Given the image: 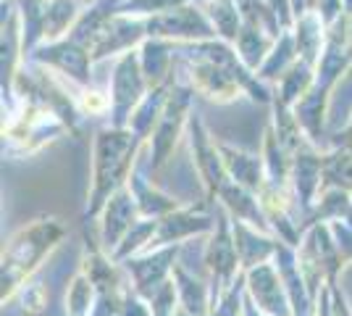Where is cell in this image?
Instances as JSON below:
<instances>
[{
  "label": "cell",
  "instance_id": "obj_1",
  "mask_svg": "<svg viewBox=\"0 0 352 316\" xmlns=\"http://www.w3.org/2000/svg\"><path fill=\"white\" fill-rule=\"evenodd\" d=\"M182 61L192 92L203 95L210 103H234L242 92L255 103H274V90L242 63L232 43L216 37L206 43L182 45Z\"/></svg>",
  "mask_w": 352,
  "mask_h": 316
},
{
  "label": "cell",
  "instance_id": "obj_2",
  "mask_svg": "<svg viewBox=\"0 0 352 316\" xmlns=\"http://www.w3.org/2000/svg\"><path fill=\"white\" fill-rule=\"evenodd\" d=\"M147 143L140 140L132 129L100 127L95 132L92 145V187H89L87 216H95L105 209V203L116 196L121 187L129 185L137 158Z\"/></svg>",
  "mask_w": 352,
  "mask_h": 316
},
{
  "label": "cell",
  "instance_id": "obj_3",
  "mask_svg": "<svg viewBox=\"0 0 352 316\" xmlns=\"http://www.w3.org/2000/svg\"><path fill=\"white\" fill-rule=\"evenodd\" d=\"M19 103L21 114H11L3 124V151L8 156H32L69 132V127L40 101L19 98Z\"/></svg>",
  "mask_w": 352,
  "mask_h": 316
},
{
  "label": "cell",
  "instance_id": "obj_4",
  "mask_svg": "<svg viewBox=\"0 0 352 316\" xmlns=\"http://www.w3.org/2000/svg\"><path fill=\"white\" fill-rule=\"evenodd\" d=\"M60 238L63 227L56 219H37L34 224L19 229L3 251V295H11Z\"/></svg>",
  "mask_w": 352,
  "mask_h": 316
},
{
  "label": "cell",
  "instance_id": "obj_5",
  "mask_svg": "<svg viewBox=\"0 0 352 316\" xmlns=\"http://www.w3.org/2000/svg\"><path fill=\"white\" fill-rule=\"evenodd\" d=\"M192 101H195V92L187 82H176L171 95H168V103L163 108L161 119L155 124L150 143H147V156H150V166L153 171H158L166 166V161L171 158L179 137L184 135L187 124L192 116Z\"/></svg>",
  "mask_w": 352,
  "mask_h": 316
},
{
  "label": "cell",
  "instance_id": "obj_6",
  "mask_svg": "<svg viewBox=\"0 0 352 316\" xmlns=\"http://www.w3.org/2000/svg\"><path fill=\"white\" fill-rule=\"evenodd\" d=\"M150 92L142 66H140V48L129 50L116 59L113 74H111V85H108V95H111V127L116 129H126L129 119L137 111V105L145 101Z\"/></svg>",
  "mask_w": 352,
  "mask_h": 316
},
{
  "label": "cell",
  "instance_id": "obj_7",
  "mask_svg": "<svg viewBox=\"0 0 352 316\" xmlns=\"http://www.w3.org/2000/svg\"><path fill=\"white\" fill-rule=\"evenodd\" d=\"M147 21V37L155 40H168L179 45H192V43H206L216 40L219 34L213 30L210 19L203 11V6L197 0H190L184 6H179L174 11H166L161 16L145 19Z\"/></svg>",
  "mask_w": 352,
  "mask_h": 316
},
{
  "label": "cell",
  "instance_id": "obj_8",
  "mask_svg": "<svg viewBox=\"0 0 352 316\" xmlns=\"http://www.w3.org/2000/svg\"><path fill=\"white\" fill-rule=\"evenodd\" d=\"M27 63H37V66H45L56 74L66 76L79 90L92 87V56H89L87 48L76 45L72 40L40 45L27 59Z\"/></svg>",
  "mask_w": 352,
  "mask_h": 316
},
{
  "label": "cell",
  "instance_id": "obj_9",
  "mask_svg": "<svg viewBox=\"0 0 352 316\" xmlns=\"http://www.w3.org/2000/svg\"><path fill=\"white\" fill-rule=\"evenodd\" d=\"M187 137H190L192 161H195V169H197L200 180L206 185L208 198H216L221 193V187L229 182V174H226V166H223V158H221L219 151V140L210 137L206 121L200 119V114H195V111H192L190 124H187Z\"/></svg>",
  "mask_w": 352,
  "mask_h": 316
},
{
  "label": "cell",
  "instance_id": "obj_10",
  "mask_svg": "<svg viewBox=\"0 0 352 316\" xmlns=\"http://www.w3.org/2000/svg\"><path fill=\"white\" fill-rule=\"evenodd\" d=\"M147 40V21L137 16L116 14L105 21V27L98 32V37L89 45L92 63L108 59V56H124L129 50H137Z\"/></svg>",
  "mask_w": 352,
  "mask_h": 316
},
{
  "label": "cell",
  "instance_id": "obj_11",
  "mask_svg": "<svg viewBox=\"0 0 352 316\" xmlns=\"http://www.w3.org/2000/svg\"><path fill=\"white\" fill-rule=\"evenodd\" d=\"M329 103H331V90L323 87H313V90L294 105V116L302 127V135L308 137V143L313 148H318L321 153L331 151V135L326 129L329 121Z\"/></svg>",
  "mask_w": 352,
  "mask_h": 316
},
{
  "label": "cell",
  "instance_id": "obj_12",
  "mask_svg": "<svg viewBox=\"0 0 352 316\" xmlns=\"http://www.w3.org/2000/svg\"><path fill=\"white\" fill-rule=\"evenodd\" d=\"M219 151H221V158H223V166H226L229 180L236 182L239 187L250 190V193L261 196L265 190V185H268L263 158L242 151V148H234L229 143H219Z\"/></svg>",
  "mask_w": 352,
  "mask_h": 316
},
{
  "label": "cell",
  "instance_id": "obj_13",
  "mask_svg": "<svg viewBox=\"0 0 352 316\" xmlns=\"http://www.w3.org/2000/svg\"><path fill=\"white\" fill-rule=\"evenodd\" d=\"M289 182H292L300 203H302L305 209H310L316 196L321 193V187H323V153L308 143L302 151L294 156Z\"/></svg>",
  "mask_w": 352,
  "mask_h": 316
},
{
  "label": "cell",
  "instance_id": "obj_14",
  "mask_svg": "<svg viewBox=\"0 0 352 316\" xmlns=\"http://www.w3.org/2000/svg\"><path fill=\"white\" fill-rule=\"evenodd\" d=\"M137 200H134L132 190H129V185L126 187H121L116 196L111 198L108 203H105L103 209V240L108 248H118L121 240L129 235V229H132L137 222Z\"/></svg>",
  "mask_w": 352,
  "mask_h": 316
},
{
  "label": "cell",
  "instance_id": "obj_15",
  "mask_svg": "<svg viewBox=\"0 0 352 316\" xmlns=\"http://www.w3.org/2000/svg\"><path fill=\"white\" fill-rule=\"evenodd\" d=\"M213 229V219L203 213L200 209H176L174 213L158 219V229H155V238L153 242H176L184 240V238H192L197 232H208Z\"/></svg>",
  "mask_w": 352,
  "mask_h": 316
},
{
  "label": "cell",
  "instance_id": "obj_16",
  "mask_svg": "<svg viewBox=\"0 0 352 316\" xmlns=\"http://www.w3.org/2000/svg\"><path fill=\"white\" fill-rule=\"evenodd\" d=\"M140 66H142L150 90L171 82L174 79V43L147 37L140 45Z\"/></svg>",
  "mask_w": 352,
  "mask_h": 316
},
{
  "label": "cell",
  "instance_id": "obj_17",
  "mask_svg": "<svg viewBox=\"0 0 352 316\" xmlns=\"http://www.w3.org/2000/svg\"><path fill=\"white\" fill-rule=\"evenodd\" d=\"M292 34L300 61H305L308 66L318 69V61H321L323 48H326V24L321 21L318 11H310V14L294 19Z\"/></svg>",
  "mask_w": 352,
  "mask_h": 316
},
{
  "label": "cell",
  "instance_id": "obj_18",
  "mask_svg": "<svg viewBox=\"0 0 352 316\" xmlns=\"http://www.w3.org/2000/svg\"><path fill=\"white\" fill-rule=\"evenodd\" d=\"M276 40H279V37L268 34V32L261 30V27L242 24V30H239V34H236V40H234V50L250 72L258 74L261 66L265 63V59L271 56V50H274V45H276Z\"/></svg>",
  "mask_w": 352,
  "mask_h": 316
},
{
  "label": "cell",
  "instance_id": "obj_19",
  "mask_svg": "<svg viewBox=\"0 0 352 316\" xmlns=\"http://www.w3.org/2000/svg\"><path fill=\"white\" fill-rule=\"evenodd\" d=\"M82 14H85V3H79V0H50L47 16H45L43 45L66 40L76 27V21L82 19Z\"/></svg>",
  "mask_w": 352,
  "mask_h": 316
},
{
  "label": "cell",
  "instance_id": "obj_20",
  "mask_svg": "<svg viewBox=\"0 0 352 316\" xmlns=\"http://www.w3.org/2000/svg\"><path fill=\"white\" fill-rule=\"evenodd\" d=\"M176 79H171V82H166V85H161V87H153V90L145 95V101L137 105V111L132 114V119H129V127L126 129H132L134 135L140 137V140H150V135H153V129H155V124H158V119H161L163 108H166V103H168V95H171V90H174Z\"/></svg>",
  "mask_w": 352,
  "mask_h": 316
},
{
  "label": "cell",
  "instance_id": "obj_21",
  "mask_svg": "<svg viewBox=\"0 0 352 316\" xmlns=\"http://www.w3.org/2000/svg\"><path fill=\"white\" fill-rule=\"evenodd\" d=\"M14 6L19 11V21H21V50H24V61H27L43 45L45 16H47L50 0H14Z\"/></svg>",
  "mask_w": 352,
  "mask_h": 316
},
{
  "label": "cell",
  "instance_id": "obj_22",
  "mask_svg": "<svg viewBox=\"0 0 352 316\" xmlns=\"http://www.w3.org/2000/svg\"><path fill=\"white\" fill-rule=\"evenodd\" d=\"M261 158H263V164H265L268 182H271V185H276V187H287V182H289V177H292L294 156L279 143L276 129H274V124H271V121L265 124L263 156H261Z\"/></svg>",
  "mask_w": 352,
  "mask_h": 316
},
{
  "label": "cell",
  "instance_id": "obj_23",
  "mask_svg": "<svg viewBox=\"0 0 352 316\" xmlns=\"http://www.w3.org/2000/svg\"><path fill=\"white\" fill-rule=\"evenodd\" d=\"M313 87H316V69L308 66L305 61H297L279 79V85L274 87V103H281L284 108H294Z\"/></svg>",
  "mask_w": 352,
  "mask_h": 316
},
{
  "label": "cell",
  "instance_id": "obj_24",
  "mask_svg": "<svg viewBox=\"0 0 352 316\" xmlns=\"http://www.w3.org/2000/svg\"><path fill=\"white\" fill-rule=\"evenodd\" d=\"M297 61H300V53H297V45H294L292 30L281 32L276 45L271 50V56L265 59V63L261 66V72H258V79H261L263 85H268V87H271V85L276 87L281 76L287 74Z\"/></svg>",
  "mask_w": 352,
  "mask_h": 316
},
{
  "label": "cell",
  "instance_id": "obj_25",
  "mask_svg": "<svg viewBox=\"0 0 352 316\" xmlns=\"http://www.w3.org/2000/svg\"><path fill=\"white\" fill-rule=\"evenodd\" d=\"M236 258H239V253H236V242H234V238L229 235L226 216L221 213L219 227H216V235H213V240H210V245H208L206 261L216 277H229L236 266Z\"/></svg>",
  "mask_w": 352,
  "mask_h": 316
},
{
  "label": "cell",
  "instance_id": "obj_26",
  "mask_svg": "<svg viewBox=\"0 0 352 316\" xmlns=\"http://www.w3.org/2000/svg\"><path fill=\"white\" fill-rule=\"evenodd\" d=\"M203 11L208 14L213 30L219 34V40L223 43H232L234 45L236 34L242 30V11H239V3L236 0H203L200 3Z\"/></svg>",
  "mask_w": 352,
  "mask_h": 316
},
{
  "label": "cell",
  "instance_id": "obj_27",
  "mask_svg": "<svg viewBox=\"0 0 352 316\" xmlns=\"http://www.w3.org/2000/svg\"><path fill=\"white\" fill-rule=\"evenodd\" d=\"M234 242H236V253H239L245 266H261V264H265V258L279 248V245H274V240L258 235L255 229H250L239 219H234Z\"/></svg>",
  "mask_w": 352,
  "mask_h": 316
},
{
  "label": "cell",
  "instance_id": "obj_28",
  "mask_svg": "<svg viewBox=\"0 0 352 316\" xmlns=\"http://www.w3.org/2000/svg\"><path fill=\"white\" fill-rule=\"evenodd\" d=\"M323 190H347L352 193V151L331 148L323 153Z\"/></svg>",
  "mask_w": 352,
  "mask_h": 316
},
{
  "label": "cell",
  "instance_id": "obj_29",
  "mask_svg": "<svg viewBox=\"0 0 352 316\" xmlns=\"http://www.w3.org/2000/svg\"><path fill=\"white\" fill-rule=\"evenodd\" d=\"M184 3H190V0H124L118 14L137 16V19H153V16H161L166 11H174Z\"/></svg>",
  "mask_w": 352,
  "mask_h": 316
},
{
  "label": "cell",
  "instance_id": "obj_30",
  "mask_svg": "<svg viewBox=\"0 0 352 316\" xmlns=\"http://www.w3.org/2000/svg\"><path fill=\"white\" fill-rule=\"evenodd\" d=\"M76 105H79V114H89V116L111 114V95L85 87V90L76 92Z\"/></svg>",
  "mask_w": 352,
  "mask_h": 316
},
{
  "label": "cell",
  "instance_id": "obj_31",
  "mask_svg": "<svg viewBox=\"0 0 352 316\" xmlns=\"http://www.w3.org/2000/svg\"><path fill=\"white\" fill-rule=\"evenodd\" d=\"M289 3H292L294 19H300V16L310 14V11H318V6H321L323 0H289Z\"/></svg>",
  "mask_w": 352,
  "mask_h": 316
},
{
  "label": "cell",
  "instance_id": "obj_32",
  "mask_svg": "<svg viewBox=\"0 0 352 316\" xmlns=\"http://www.w3.org/2000/svg\"><path fill=\"white\" fill-rule=\"evenodd\" d=\"M331 148H350L352 151V132H347V129L334 132L331 135Z\"/></svg>",
  "mask_w": 352,
  "mask_h": 316
},
{
  "label": "cell",
  "instance_id": "obj_33",
  "mask_svg": "<svg viewBox=\"0 0 352 316\" xmlns=\"http://www.w3.org/2000/svg\"><path fill=\"white\" fill-rule=\"evenodd\" d=\"M344 14L352 16V0H344Z\"/></svg>",
  "mask_w": 352,
  "mask_h": 316
},
{
  "label": "cell",
  "instance_id": "obj_34",
  "mask_svg": "<svg viewBox=\"0 0 352 316\" xmlns=\"http://www.w3.org/2000/svg\"><path fill=\"white\" fill-rule=\"evenodd\" d=\"M79 3H85V6H92V3H95V0H79Z\"/></svg>",
  "mask_w": 352,
  "mask_h": 316
},
{
  "label": "cell",
  "instance_id": "obj_35",
  "mask_svg": "<svg viewBox=\"0 0 352 316\" xmlns=\"http://www.w3.org/2000/svg\"><path fill=\"white\" fill-rule=\"evenodd\" d=\"M350 76H352V69H350Z\"/></svg>",
  "mask_w": 352,
  "mask_h": 316
},
{
  "label": "cell",
  "instance_id": "obj_36",
  "mask_svg": "<svg viewBox=\"0 0 352 316\" xmlns=\"http://www.w3.org/2000/svg\"><path fill=\"white\" fill-rule=\"evenodd\" d=\"M3 3H8V0H3Z\"/></svg>",
  "mask_w": 352,
  "mask_h": 316
}]
</instances>
